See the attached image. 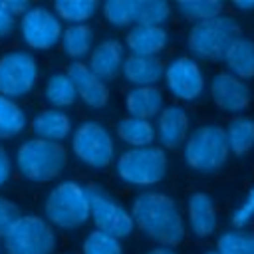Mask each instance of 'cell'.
<instances>
[{
    "label": "cell",
    "instance_id": "obj_4",
    "mask_svg": "<svg viewBox=\"0 0 254 254\" xmlns=\"http://www.w3.org/2000/svg\"><path fill=\"white\" fill-rule=\"evenodd\" d=\"M240 38V26L230 16H216L192 24L187 44L189 50L202 60H224L230 46Z\"/></svg>",
    "mask_w": 254,
    "mask_h": 254
},
{
    "label": "cell",
    "instance_id": "obj_26",
    "mask_svg": "<svg viewBox=\"0 0 254 254\" xmlns=\"http://www.w3.org/2000/svg\"><path fill=\"white\" fill-rule=\"evenodd\" d=\"M99 10V4L95 0H56L54 2V12L60 20L69 22V26H77L87 22L89 18L95 16Z\"/></svg>",
    "mask_w": 254,
    "mask_h": 254
},
{
    "label": "cell",
    "instance_id": "obj_3",
    "mask_svg": "<svg viewBox=\"0 0 254 254\" xmlns=\"http://www.w3.org/2000/svg\"><path fill=\"white\" fill-rule=\"evenodd\" d=\"M44 210L50 224L64 230L79 228L91 216L87 189L79 183L64 181L50 190Z\"/></svg>",
    "mask_w": 254,
    "mask_h": 254
},
{
    "label": "cell",
    "instance_id": "obj_10",
    "mask_svg": "<svg viewBox=\"0 0 254 254\" xmlns=\"http://www.w3.org/2000/svg\"><path fill=\"white\" fill-rule=\"evenodd\" d=\"M38 81V64L30 52L14 50L0 58V95L8 99L28 95Z\"/></svg>",
    "mask_w": 254,
    "mask_h": 254
},
{
    "label": "cell",
    "instance_id": "obj_13",
    "mask_svg": "<svg viewBox=\"0 0 254 254\" xmlns=\"http://www.w3.org/2000/svg\"><path fill=\"white\" fill-rule=\"evenodd\" d=\"M210 97L218 109L238 113L250 105V87L244 79L228 71H220L210 81Z\"/></svg>",
    "mask_w": 254,
    "mask_h": 254
},
{
    "label": "cell",
    "instance_id": "obj_14",
    "mask_svg": "<svg viewBox=\"0 0 254 254\" xmlns=\"http://www.w3.org/2000/svg\"><path fill=\"white\" fill-rule=\"evenodd\" d=\"M65 73L69 75V79H71V83L75 87V93L81 97V101L85 105L99 109V107H103L107 103V99H109V87H107V83L103 79H99L89 69L87 64L73 62V64H69V67H67Z\"/></svg>",
    "mask_w": 254,
    "mask_h": 254
},
{
    "label": "cell",
    "instance_id": "obj_11",
    "mask_svg": "<svg viewBox=\"0 0 254 254\" xmlns=\"http://www.w3.org/2000/svg\"><path fill=\"white\" fill-rule=\"evenodd\" d=\"M20 34L28 48L50 50L62 40L64 28H62V22L56 16V12L42 8V6H32L22 16Z\"/></svg>",
    "mask_w": 254,
    "mask_h": 254
},
{
    "label": "cell",
    "instance_id": "obj_5",
    "mask_svg": "<svg viewBox=\"0 0 254 254\" xmlns=\"http://www.w3.org/2000/svg\"><path fill=\"white\" fill-rule=\"evenodd\" d=\"M226 131L220 125L206 123L194 129L185 143V161L194 171L212 173L220 169L228 159Z\"/></svg>",
    "mask_w": 254,
    "mask_h": 254
},
{
    "label": "cell",
    "instance_id": "obj_18",
    "mask_svg": "<svg viewBox=\"0 0 254 254\" xmlns=\"http://www.w3.org/2000/svg\"><path fill=\"white\" fill-rule=\"evenodd\" d=\"M189 224L192 234L206 238L218 228V214L214 200L206 192H192L189 196Z\"/></svg>",
    "mask_w": 254,
    "mask_h": 254
},
{
    "label": "cell",
    "instance_id": "obj_20",
    "mask_svg": "<svg viewBox=\"0 0 254 254\" xmlns=\"http://www.w3.org/2000/svg\"><path fill=\"white\" fill-rule=\"evenodd\" d=\"M121 73L135 87H147V85H157V81L165 77V65L159 58L129 56L125 58Z\"/></svg>",
    "mask_w": 254,
    "mask_h": 254
},
{
    "label": "cell",
    "instance_id": "obj_2",
    "mask_svg": "<svg viewBox=\"0 0 254 254\" xmlns=\"http://www.w3.org/2000/svg\"><path fill=\"white\" fill-rule=\"evenodd\" d=\"M67 165V151L62 143H52L44 139H28L16 151L18 171L34 183L54 181Z\"/></svg>",
    "mask_w": 254,
    "mask_h": 254
},
{
    "label": "cell",
    "instance_id": "obj_39",
    "mask_svg": "<svg viewBox=\"0 0 254 254\" xmlns=\"http://www.w3.org/2000/svg\"><path fill=\"white\" fill-rule=\"evenodd\" d=\"M147 254H177V252L169 246H157V248H151Z\"/></svg>",
    "mask_w": 254,
    "mask_h": 254
},
{
    "label": "cell",
    "instance_id": "obj_30",
    "mask_svg": "<svg viewBox=\"0 0 254 254\" xmlns=\"http://www.w3.org/2000/svg\"><path fill=\"white\" fill-rule=\"evenodd\" d=\"M177 10L194 24L222 16V2L218 0H183L177 2Z\"/></svg>",
    "mask_w": 254,
    "mask_h": 254
},
{
    "label": "cell",
    "instance_id": "obj_37",
    "mask_svg": "<svg viewBox=\"0 0 254 254\" xmlns=\"http://www.w3.org/2000/svg\"><path fill=\"white\" fill-rule=\"evenodd\" d=\"M12 175V165H10V157H8V151L0 145V187L8 183Z\"/></svg>",
    "mask_w": 254,
    "mask_h": 254
},
{
    "label": "cell",
    "instance_id": "obj_1",
    "mask_svg": "<svg viewBox=\"0 0 254 254\" xmlns=\"http://www.w3.org/2000/svg\"><path fill=\"white\" fill-rule=\"evenodd\" d=\"M135 226L161 246H177L185 240V222L177 202L163 192H141L133 198Z\"/></svg>",
    "mask_w": 254,
    "mask_h": 254
},
{
    "label": "cell",
    "instance_id": "obj_34",
    "mask_svg": "<svg viewBox=\"0 0 254 254\" xmlns=\"http://www.w3.org/2000/svg\"><path fill=\"white\" fill-rule=\"evenodd\" d=\"M254 218V187L248 190L246 198L240 202V206L232 212L230 216V222L236 230H242L246 224H250V220Z\"/></svg>",
    "mask_w": 254,
    "mask_h": 254
},
{
    "label": "cell",
    "instance_id": "obj_31",
    "mask_svg": "<svg viewBox=\"0 0 254 254\" xmlns=\"http://www.w3.org/2000/svg\"><path fill=\"white\" fill-rule=\"evenodd\" d=\"M218 254H254V232L230 230L216 240Z\"/></svg>",
    "mask_w": 254,
    "mask_h": 254
},
{
    "label": "cell",
    "instance_id": "obj_41",
    "mask_svg": "<svg viewBox=\"0 0 254 254\" xmlns=\"http://www.w3.org/2000/svg\"><path fill=\"white\" fill-rule=\"evenodd\" d=\"M204 254H218L216 250H208V252H204Z\"/></svg>",
    "mask_w": 254,
    "mask_h": 254
},
{
    "label": "cell",
    "instance_id": "obj_6",
    "mask_svg": "<svg viewBox=\"0 0 254 254\" xmlns=\"http://www.w3.org/2000/svg\"><path fill=\"white\" fill-rule=\"evenodd\" d=\"M167 155L161 147H139L119 155L115 163L117 177L127 185L151 187L167 175Z\"/></svg>",
    "mask_w": 254,
    "mask_h": 254
},
{
    "label": "cell",
    "instance_id": "obj_21",
    "mask_svg": "<svg viewBox=\"0 0 254 254\" xmlns=\"http://www.w3.org/2000/svg\"><path fill=\"white\" fill-rule=\"evenodd\" d=\"M32 131L36 139L60 143L71 133V121L60 109H46L32 119Z\"/></svg>",
    "mask_w": 254,
    "mask_h": 254
},
{
    "label": "cell",
    "instance_id": "obj_12",
    "mask_svg": "<svg viewBox=\"0 0 254 254\" xmlns=\"http://www.w3.org/2000/svg\"><path fill=\"white\" fill-rule=\"evenodd\" d=\"M163 79L171 95H175L181 101H192L204 89V73L200 65L187 56H179L171 60L165 67Z\"/></svg>",
    "mask_w": 254,
    "mask_h": 254
},
{
    "label": "cell",
    "instance_id": "obj_33",
    "mask_svg": "<svg viewBox=\"0 0 254 254\" xmlns=\"http://www.w3.org/2000/svg\"><path fill=\"white\" fill-rule=\"evenodd\" d=\"M103 16L117 28L135 24V0H107L103 4Z\"/></svg>",
    "mask_w": 254,
    "mask_h": 254
},
{
    "label": "cell",
    "instance_id": "obj_35",
    "mask_svg": "<svg viewBox=\"0 0 254 254\" xmlns=\"http://www.w3.org/2000/svg\"><path fill=\"white\" fill-rule=\"evenodd\" d=\"M20 216H22L20 214V208L12 200L0 196V236H6L8 230L16 224V220Z\"/></svg>",
    "mask_w": 254,
    "mask_h": 254
},
{
    "label": "cell",
    "instance_id": "obj_27",
    "mask_svg": "<svg viewBox=\"0 0 254 254\" xmlns=\"http://www.w3.org/2000/svg\"><path fill=\"white\" fill-rule=\"evenodd\" d=\"M28 125L22 107L4 95H0V139H12L20 135Z\"/></svg>",
    "mask_w": 254,
    "mask_h": 254
},
{
    "label": "cell",
    "instance_id": "obj_24",
    "mask_svg": "<svg viewBox=\"0 0 254 254\" xmlns=\"http://www.w3.org/2000/svg\"><path fill=\"white\" fill-rule=\"evenodd\" d=\"M226 141L228 149L234 155H246L254 147V119L236 117L226 125Z\"/></svg>",
    "mask_w": 254,
    "mask_h": 254
},
{
    "label": "cell",
    "instance_id": "obj_42",
    "mask_svg": "<svg viewBox=\"0 0 254 254\" xmlns=\"http://www.w3.org/2000/svg\"><path fill=\"white\" fill-rule=\"evenodd\" d=\"M0 250H2V248H0Z\"/></svg>",
    "mask_w": 254,
    "mask_h": 254
},
{
    "label": "cell",
    "instance_id": "obj_9",
    "mask_svg": "<svg viewBox=\"0 0 254 254\" xmlns=\"http://www.w3.org/2000/svg\"><path fill=\"white\" fill-rule=\"evenodd\" d=\"M89 204H91V218L97 226V230L113 236V238H127L133 228L135 220L131 210H127L119 200H115L105 189L97 185H87Z\"/></svg>",
    "mask_w": 254,
    "mask_h": 254
},
{
    "label": "cell",
    "instance_id": "obj_23",
    "mask_svg": "<svg viewBox=\"0 0 254 254\" xmlns=\"http://www.w3.org/2000/svg\"><path fill=\"white\" fill-rule=\"evenodd\" d=\"M115 131H117V135L123 143L131 145V149L151 147V143L155 139V127L151 125V121L137 119V117H131V115L119 119V123L115 125Z\"/></svg>",
    "mask_w": 254,
    "mask_h": 254
},
{
    "label": "cell",
    "instance_id": "obj_8",
    "mask_svg": "<svg viewBox=\"0 0 254 254\" xmlns=\"http://www.w3.org/2000/svg\"><path fill=\"white\" fill-rule=\"evenodd\" d=\"M71 151L91 169H103L115 157L113 137L97 121H83L75 127L71 135Z\"/></svg>",
    "mask_w": 254,
    "mask_h": 254
},
{
    "label": "cell",
    "instance_id": "obj_25",
    "mask_svg": "<svg viewBox=\"0 0 254 254\" xmlns=\"http://www.w3.org/2000/svg\"><path fill=\"white\" fill-rule=\"evenodd\" d=\"M62 48H64L65 56H69L73 60H79V58L87 56L95 48L93 46V30L85 24L69 26L67 30H64Z\"/></svg>",
    "mask_w": 254,
    "mask_h": 254
},
{
    "label": "cell",
    "instance_id": "obj_7",
    "mask_svg": "<svg viewBox=\"0 0 254 254\" xmlns=\"http://www.w3.org/2000/svg\"><path fill=\"white\" fill-rule=\"evenodd\" d=\"M58 246L52 224L36 214H24L4 236L8 254H54Z\"/></svg>",
    "mask_w": 254,
    "mask_h": 254
},
{
    "label": "cell",
    "instance_id": "obj_19",
    "mask_svg": "<svg viewBox=\"0 0 254 254\" xmlns=\"http://www.w3.org/2000/svg\"><path fill=\"white\" fill-rule=\"evenodd\" d=\"M125 107L131 117L149 121L155 115H161V111L165 109V97L157 85L133 87L125 95Z\"/></svg>",
    "mask_w": 254,
    "mask_h": 254
},
{
    "label": "cell",
    "instance_id": "obj_15",
    "mask_svg": "<svg viewBox=\"0 0 254 254\" xmlns=\"http://www.w3.org/2000/svg\"><path fill=\"white\" fill-rule=\"evenodd\" d=\"M125 58H123V46L121 42L109 38L99 42L91 54H89V69L103 81L113 79L121 69H123Z\"/></svg>",
    "mask_w": 254,
    "mask_h": 254
},
{
    "label": "cell",
    "instance_id": "obj_16",
    "mask_svg": "<svg viewBox=\"0 0 254 254\" xmlns=\"http://www.w3.org/2000/svg\"><path fill=\"white\" fill-rule=\"evenodd\" d=\"M125 44L131 56L143 58H157L169 44V34L163 26H133L127 32Z\"/></svg>",
    "mask_w": 254,
    "mask_h": 254
},
{
    "label": "cell",
    "instance_id": "obj_28",
    "mask_svg": "<svg viewBox=\"0 0 254 254\" xmlns=\"http://www.w3.org/2000/svg\"><path fill=\"white\" fill-rule=\"evenodd\" d=\"M44 93H46V99L54 105V109L69 107L77 97L75 87L67 73H52L46 83Z\"/></svg>",
    "mask_w": 254,
    "mask_h": 254
},
{
    "label": "cell",
    "instance_id": "obj_32",
    "mask_svg": "<svg viewBox=\"0 0 254 254\" xmlns=\"http://www.w3.org/2000/svg\"><path fill=\"white\" fill-rule=\"evenodd\" d=\"M83 254H123V246L117 238L101 232V230H91L83 244H81Z\"/></svg>",
    "mask_w": 254,
    "mask_h": 254
},
{
    "label": "cell",
    "instance_id": "obj_29",
    "mask_svg": "<svg viewBox=\"0 0 254 254\" xmlns=\"http://www.w3.org/2000/svg\"><path fill=\"white\" fill-rule=\"evenodd\" d=\"M171 16V6L163 0H135V26H163Z\"/></svg>",
    "mask_w": 254,
    "mask_h": 254
},
{
    "label": "cell",
    "instance_id": "obj_36",
    "mask_svg": "<svg viewBox=\"0 0 254 254\" xmlns=\"http://www.w3.org/2000/svg\"><path fill=\"white\" fill-rule=\"evenodd\" d=\"M14 24H16V18L6 10L4 2L0 0V38H4V36H8V34H12Z\"/></svg>",
    "mask_w": 254,
    "mask_h": 254
},
{
    "label": "cell",
    "instance_id": "obj_17",
    "mask_svg": "<svg viewBox=\"0 0 254 254\" xmlns=\"http://www.w3.org/2000/svg\"><path fill=\"white\" fill-rule=\"evenodd\" d=\"M189 115L183 107L179 105H167L157 121V135L159 141L167 149H177L179 145L187 143V133H189Z\"/></svg>",
    "mask_w": 254,
    "mask_h": 254
},
{
    "label": "cell",
    "instance_id": "obj_40",
    "mask_svg": "<svg viewBox=\"0 0 254 254\" xmlns=\"http://www.w3.org/2000/svg\"><path fill=\"white\" fill-rule=\"evenodd\" d=\"M234 8H238V10H254V2H250V0H246V2H234L232 4Z\"/></svg>",
    "mask_w": 254,
    "mask_h": 254
},
{
    "label": "cell",
    "instance_id": "obj_22",
    "mask_svg": "<svg viewBox=\"0 0 254 254\" xmlns=\"http://www.w3.org/2000/svg\"><path fill=\"white\" fill-rule=\"evenodd\" d=\"M224 62L228 65V73H232L240 79L254 77V42L240 36L230 46Z\"/></svg>",
    "mask_w": 254,
    "mask_h": 254
},
{
    "label": "cell",
    "instance_id": "obj_38",
    "mask_svg": "<svg viewBox=\"0 0 254 254\" xmlns=\"http://www.w3.org/2000/svg\"><path fill=\"white\" fill-rule=\"evenodd\" d=\"M4 2V6H6V10L16 18V16H24L32 6H30V2L28 0H2Z\"/></svg>",
    "mask_w": 254,
    "mask_h": 254
}]
</instances>
